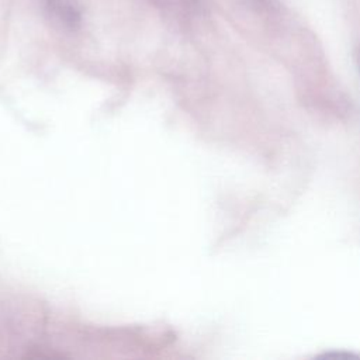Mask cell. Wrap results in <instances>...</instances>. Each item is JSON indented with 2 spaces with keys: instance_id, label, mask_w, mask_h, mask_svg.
I'll use <instances>...</instances> for the list:
<instances>
[{
  "instance_id": "obj_1",
  "label": "cell",
  "mask_w": 360,
  "mask_h": 360,
  "mask_svg": "<svg viewBox=\"0 0 360 360\" xmlns=\"http://www.w3.org/2000/svg\"><path fill=\"white\" fill-rule=\"evenodd\" d=\"M359 62H360V53H359Z\"/></svg>"
}]
</instances>
